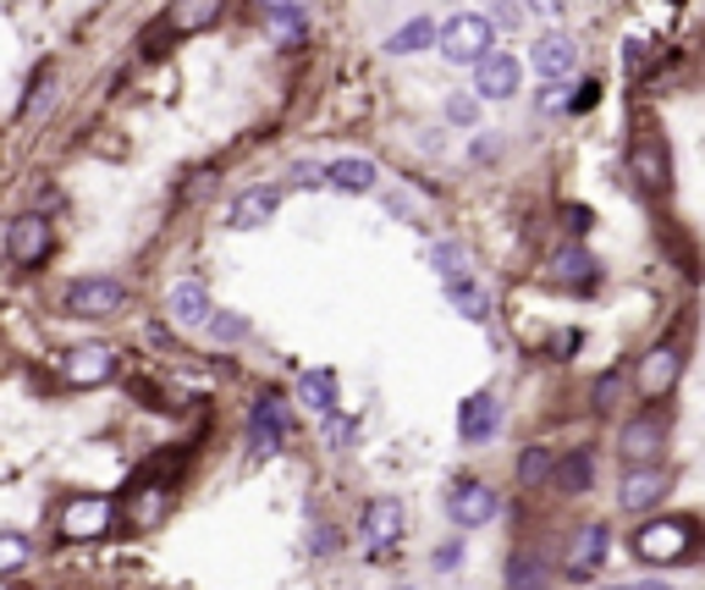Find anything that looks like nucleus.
Listing matches in <instances>:
<instances>
[{
    "instance_id": "1",
    "label": "nucleus",
    "mask_w": 705,
    "mask_h": 590,
    "mask_svg": "<svg viewBox=\"0 0 705 590\" xmlns=\"http://www.w3.org/2000/svg\"><path fill=\"white\" fill-rule=\"evenodd\" d=\"M116 525V502L100 496V491H83V496H66L61 508V536L66 541H106Z\"/></svg>"
},
{
    "instance_id": "2",
    "label": "nucleus",
    "mask_w": 705,
    "mask_h": 590,
    "mask_svg": "<svg viewBox=\"0 0 705 590\" xmlns=\"http://www.w3.org/2000/svg\"><path fill=\"white\" fill-rule=\"evenodd\" d=\"M441 39V56L447 61H458V66H480L485 56H491V39H496V28L485 23V17H474V12H458L447 28L435 34Z\"/></svg>"
},
{
    "instance_id": "3",
    "label": "nucleus",
    "mask_w": 705,
    "mask_h": 590,
    "mask_svg": "<svg viewBox=\"0 0 705 590\" xmlns=\"http://www.w3.org/2000/svg\"><path fill=\"white\" fill-rule=\"evenodd\" d=\"M282 447H287V403L276 392H264L248 408V453L253 458H276Z\"/></svg>"
},
{
    "instance_id": "4",
    "label": "nucleus",
    "mask_w": 705,
    "mask_h": 590,
    "mask_svg": "<svg viewBox=\"0 0 705 590\" xmlns=\"http://www.w3.org/2000/svg\"><path fill=\"white\" fill-rule=\"evenodd\" d=\"M116 365H122V354L111 343H77L61 354V381L66 386H106L116 376Z\"/></svg>"
},
{
    "instance_id": "5",
    "label": "nucleus",
    "mask_w": 705,
    "mask_h": 590,
    "mask_svg": "<svg viewBox=\"0 0 705 590\" xmlns=\"http://www.w3.org/2000/svg\"><path fill=\"white\" fill-rule=\"evenodd\" d=\"M127 304V287L116 282V276H77L72 287H66V309L77 315V320H106V315H116Z\"/></svg>"
},
{
    "instance_id": "6",
    "label": "nucleus",
    "mask_w": 705,
    "mask_h": 590,
    "mask_svg": "<svg viewBox=\"0 0 705 590\" xmlns=\"http://www.w3.org/2000/svg\"><path fill=\"white\" fill-rule=\"evenodd\" d=\"M359 536H364L370 557H386L397 546V536H403V502L397 496H375L364 508V519H359Z\"/></svg>"
},
{
    "instance_id": "7",
    "label": "nucleus",
    "mask_w": 705,
    "mask_h": 590,
    "mask_svg": "<svg viewBox=\"0 0 705 590\" xmlns=\"http://www.w3.org/2000/svg\"><path fill=\"white\" fill-rule=\"evenodd\" d=\"M689 519H656V525H645L640 536H634V552L645 557V563H678L683 552H689Z\"/></svg>"
},
{
    "instance_id": "8",
    "label": "nucleus",
    "mask_w": 705,
    "mask_h": 590,
    "mask_svg": "<svg viewBox=\"0 0 705 590\" xmlns=\"http://www.w3.org/2000/svg\"><path fill=\"white\" fill-rule=\"evenodd\" d=\"M496 491L485 485V480H463L453 496H447V514H453V525H463V530H480V525H491L496 519Z\"/></svg>"
},
{
    "instance_id": "9",
    "label": "nucleus",
    "mask_w": 705,
    "mask_h": 590,
    "mask_svg": "<svg viewBox=\"0 0 705 590\" xmlns=\"http://www.w3.org/2000/svg\"><path fill=\"white\" fill-rule=\"evenodd\" d=\"M7 255H12L17 266L50 260V221H45V216H17V221L7 226Z\"/></svg>"
},
{
    "instance_id": "10",
    "label": "nucleus",
    "mask_w": 705,
    "mask_h": 590,
    "mask_svg": "<svg viewBox=\"0 0 705 590\" xmlns=\"http://www.w3.org/2000/svg\"><path fill=\"white\" fill-rule=\"evenodd\" d=\"M661 442H667V419L661 414H640V419L623 426V437H617V453H623L629 464H651L661 453Z\"/></svg>"
},
{
    "instance_id": "11",
    "label": "nucleus",
    "mask_w": 705,
    "mask_h": 590,
    "mask_svg": "<svg viewBox=\"0 0 705 590\" xmlns=\"http://www.w3.org/2000/svg\"><path fill=\"white\" fill-rule=\"evenodd\" d=\"M661 496H667V475H661L656 464H640V469L623 475V485H617V508L645 514V508H656Z\"/></svg>"
},
{
    "instance_id": "12",
    "label": "nucleus",
    "mask_w": 705,
    "mask_h": 590,
    "mask_svg": "<svg viewBox=\"0 0 705 590\" xmlns=\"http://www.w3.org/2000/svg\"><path fill=\"white\" fill-rule=\"evenodd\" d=\"M474 95H480V100H512V95H518V61L491 50V56L474 66Z\"/></svg>"
},
{
    "instance_id": "13",
    "label": "nucleus",
    "mask_w": 705,
    "mask_h": 590,
    "mask_svg": "<svg viewBox=\"0 0 705 590\" xmlns=\"http://www.w3.org/2000/svg\"><path fill=\"white\" fill-rule=\"evenodd\" d=\"M165 309H171V320H176V325H188V331H205V325H210V315H215V304H210L205 282H176V287H171V298H165Z\"/></svg>"
},
{
    "instance_id": "14",
    "label": "nucleus",
    "mask_w": 705,
    "mask_h": 590,
    "mask_svg": "<svg viewBox=\"0 0 705 590\" xmlns=\"http://www.w3.org/2000/svg\"><path fill=\"white\" fill-rule=\"evenodd\" d=\"M496 426H502V408H496V397L491 392H474V397H463V408H458V431H463V442H491L496 437Z\"/></svg>"
},
{
    "instance_id": "15",
    "label": "nucleus",
    "mask_w": 705,
    "mask_h": 590,
    "mask_svg": "<svg viewBox=\"0 0 705 590\" xmlns=\"http://www.w3.org/2000/svg\"><path fill=\"white\" fill-rule=\"evenodd\" d=\"M678 370H683L678 348H672V343H656V348L640 359V392H645V397H661V392H672Z\"/></svg>"
},
{
    "instance_id": "16",
    "label": "nucleus",
    "mask_w": 705,
    "mask_h": 590,
    "mask_svg": "<svg viewBox=\"0 0 705 590\" xmlns=\"http://www.w3.org/2000/svg\"><path fill=\"white\" fill-rule=\"evenodd\" d=\"M264 23L276 45H298L309 34V0H264Z\"/></svg>"
},
{
    "instance_id": "17",
    "label": "nucleus",
    "mask_w": 705,
    "mask_h": 590,
    "mask_svg": "<svg viewBox=\"0 0 705 590\" xmlns=\"http://www.w3.org/2000/svg\"><path fill=\"white\" fill-rule=\"evenodd\" d=\"M529 61H535V72H541L546 83H562V77L573 72V61H579V45H573L568 34H546L535 50H529Z\"/></svg>"
},
{
    "instance_id": "18",
    "label": "nucleus",
    "mask_w": 705,
    "mask_h": 590,
    "mask_svg": "<svg viewBox=\"0 0 705 590\" xmlns=\"http://www.w3.org/2000/svg\"><path fill=\"white\" fill-rule=\"evenodd\" d=\"M276 210H282V188H248V194L232 205L226 221H232V232H259Z\"/></svg>"
},
{
    "instance_id": "19",
    "label": "nucleus",
    "mask_w": 705,
    "mask_h": 590,
    "mask_svg": "<svg viewBox=\"0 0 705 590\" xmlns=\"http://www.w3.org/2000/svg\"><path fill=\"white\" fill-rule=\"evenodd\" d=\"M325 188H336V194H370L375 188V160H364V155L331 160L325 165Z\"/></svg>"
},
{
    "instance_id": "20",
    "label": "nucleus",
    "mask_w": 705,
    "mask_h": 590,
    "mask_svg": "<svg viewBox=\"0 0 705 590\" xmlns=\"http://www.w3.org/2000/svg\"><path fill=\"white\" fill-rule=\"evenodd\" d=\"M221 23V0H176L165 12V34H205Z\"/></svg>"
},
{
    "instance_id": "21",
    "label": "nucleus",
    "mask_w": 705,
    "mask_h": 590,
    "mask_svg": "<svg viewBox=\"0 0 705 590\" xmlns=\"http://www.w3.org/2000/svg\"><path fill=\"white\" fill-rule=\"evenodd\" d=\"M606 546H611L606 525H584V530H573V541H568V574H595V563L606 557Z\"/></svg>"
},
{
    "instance_id": "22",
    "label": "nucleus",
    "mask_w": 705,
    "mask_h": 590,
    "mask_svg": "<svg viewBox=\"0 0 705 590\" xmlns=\"http://www.w3.org/2000/svg\"><path fill=\"white\" fill-rule=\"evenodd\" d=\"M552 282H557V287H590V282H595V260L584 255L579 243H568L562 255L552 260Z\"/></svg>"
},
{
    "instance_id": "23",
    "label": "nucleus",
    "mask_w": 705,
    "mask_h": 590,
    "mask_svg": "<svg viewBox=\"0 0 705 590\" xmlns=\"http://www.w3.org/2000/svg\"><path fill=\"white\" fill-rule=\"evenodd\" d=\"M298 403L314 414H336V376L331 370H304L298 376Z\"/></svg>"
},
{
    "instance_id": "24",
    "label": "nucleus",
    "mask_w": 705,
    "mask_h": 590,
    "mask_svg": "<svg viewBox=\"0 0 705 590\" xmlns=\"http://www.w3.org/2000/svg\"><path fill=\"white\" fill-rule=\"evenodd\" d=\"M447 298H453V309L463 315V320H491V298H485V287L474 282V276H458V282H447Z\"/></svg>"
},
{
    "instance_id": "25",
    "label": "nucleus",
    "mask_w": 705,
    "mask_h": 590,
    "mask_svg": "<svg viewBox=\"0 0 705 590\" xmlns=\"http://www.w3.org/2000/svg\"><path fill=\"white\" fill-rule=\"evenodd\" d=\"M546 585V557L541 552H518L507 568V590H541Z\"/></svg>"
},
{
    "instance_id": "26",
    "label": "nucleus",
    "mask_w": 705,
    "mask_h": 590,
    "mask_svg": "<svg viewBox=\"0 0 705 590\" xmlns=\"http://www.w3.org/2000/svg\"><path fill=\"white\" fill-rule=\"evenodd\" d=\"M634 177H640L645 188H661V183H667V160L656 155V144H651V138H640V144H634Z\"/></svg>"
},
{
    "instance_id": "27",
    "label": "nucleus",
    "mask_w": 705,
    "mask_h": 590,
    "mask_svg": "<svg viewBox=\"0 0 705 590\" xmlns=\"http://www.w3.org/2000/svg\"><path fill=\"white\" fill-rule=\"evenodd\" d=\"M424 45H435V23H424V17H419V23H403V28L386 39L392 56H413V50H424Z\"/></svg>"
},
{
    "instance_id": "28",
    "label": "nucleus",
    "mask_w": 705,
    "mask_h": 590,
    "mask_svg": "<svg viewBox=\"0 0 705 590\" xmlns=\"http://www.w3.org/2000/svg\"><path fill=\"white\" fill-rule=\"evenodd\" d=\"M430 266L441 271V287L458 282V276H469V255H463L458 243H435V248H430Z\"/></svg>"
},
{
    "instance_id": "29",
    "label": "nucleus",
    "mask_w": 705,
    "mask_h": 590,
    "mask_svg": "<svg viewBox=\"0 0 705 590\" xmlns=\"http://www.w3.org/2000/svg\"><path fill=\"white\" fill-rule=\"evenodd\" d=\"M590 475H595L590 453H573V458H562V469H557V485H562L568 496H584V491H590Z\"/></svg>"
},
{
    "instance_id": "30",
    "label": "nucleus",
    "mask_w": 705,
    "mask_h": 590,
    "mask_svg": "<svg viewBox=\"0 0 705 590\" xmlns=\"http://www.w3.org/2000/svg\"><path fill=\"white\" fill-rule=\"evenodd\" d=\"M546 475H552V453H546V447H529V453H518V485H523V491L546 485Z\"/></svg>"
},
{
    "instance_id": "31",
    "label": "nucleus",
    "mask_w": 705,
    "mask_h": 590,
    "mask_svg": "<svg viewBox=\"0 0 705 590\" xmlns=\"http://www.w3.org/2000/svg\"><path fill=\"white\" fill-rule=\"evenodd\" d=\"M205 331L215 336V343H243V336H248V320H243V315H232V309H215Z\"/></svg>"
},
{
    "instance_id": "32",
    "label": "nucleus",
    "mask_w": 705,
    "mask_h": 590,
    "mask_svg": "<svg viewBox=\"0 0 705 590\" xmlns=\"http://www.w3.org/2000/svg\"><path fill=\"white\" fill-rule=\"evenodd\" d=\"M28 557H34L28 536H0V574H17Z\"/></svg>"
},
{
    "instance_id": "33",
    "label": "nucleus",
    "mask_w": 705,
    "mask_h": 590,
    "mask_svg": "<svg viewBox=\"0 0 705 590\" xmlns=\"http://www.w3.org/2000/svg\"><path fill=\"white\" fill-rule=\"evenodd\" d=\"M352 431H359V426H352V419H342V414H325V447H347L352 442Z\"/></svg>"
},
{
    "instance_id": "34",
    "label": "nucleus",
    "mask_w": 705,
    "mask_h": 590,
    "mask_svg": "<svg viewBox=\"0 0 705 590\" xmlns=\"http://www.w3.org/2000/svg\"><path fill=\"white\" fill-rule=\"evenodd\" d=\"M617 392H623V376H617V370H606V376H601V381H595V392H590V403H595V408H601V414H606V408H611V397H617Z\"/></svg>"
},
{
    "instance_id": "35",
    "label": "nucleus",
    "mask_w": 705,
    "mask_h": 590,
    "mask_svg": "<svg viewBox=\"0 0 705 590\" xmlns=\"http://www.w3.org/2000/svg\"><path fill=\"white\" fill-rule=\"evenodd\" d=\"M474 116H480V100H474V95H453V100H447V122L469 127Z\"/></svg>"
},
{
    "instance_id": "36",
    "label": "nucleus",
    "mask_w": 705,
    "mask_h": 590,
    "mask_svg": "<svg viewBox=\"0 0 705 590\" xmlns=\"http://www.w3.org/2000/svg\"><path fill=\"white\" fill-rule=\"evenodd\" d=\"M491 7H496V12L485 17L491 28H518V23H523V12H518V0H491Z\"/></svg>"
},
{
    "instance_id": "37",
    "label": "nucleus",
    "mask_w": 705,
    "mask_h": 590,
    "mask_svg": "<svg viewBox=\"0 0 705 590\" xmlns=\"http://www.w3.org/2000/svg\"><path fill=\"white\" fill-rule=\"evenodd\" d=\"M293 183H298V188H325V165L298 160V165H293Z\"/></svg>"
},
{
    "instance_id": "38",
    "label": "nucleus",
    "mask_w": 705,
    "mask_h": 590,
    "mask_svg": "<svg viewBox=\"0 0 705 590\" xmlns=\"http://www.w3.org/2000/svg\"><path fill=\"white\" fill-rule=\"evenodd\" d=\"M562 221H568V237H584L595 216H590V205H568V210H562Z\"/></svg>"
},
{
    "instance_id": "39",
    "label": "nucleus",
    "mask_w": 705,
    "mask_h": 590,
    "mask_svg": "<svg viewBox=\"0 0 705 590\" xmlns=\"http://www.w3.org/2000/svg\"><path fill=\"white\" fill-rule=\"evenodd\" d=\"M568 83H546V89H541V111H568Z\"/></svg>"
},
{
    "instance_id": "40",
    "label": "nucleus",
    "mask_w": 705,
    "mask_h": 590,
    "mask_svg": "<svg viewBox=\"0 0 705 590\" xmlns=\"http://www.w3.org/2000/svg\"><path fill=\"white\" fill-rule=\"evenodd\" d=\"M45 100H50V66H39V72H34V95L23 100V111H39Z\"/></svg>"
},
{
    "instance_id": "41",
    "label": "nucleus",
    "mask_w": 705,
    "mask_h": 590,
    "mask_svg": "<svg viewBox=\"0 0 705 590\" xmlns=\"http://www.w3.org/2000/svg\"><path fill=\"white\" fill-rule=\"evenodd\" d=\"M579 343H584V331H557V336H552V359H568V354H579Z\"/></svg>"
},
{
    "instance_id": "42",
    "label": "nucleus",
    "mask_w": 705,
    "mask_h": 590,
    "mask_svg": "<svg viewBox=\"0 0 705 590\" xmlns=\"http://www.w3.org/2000/svg\"><path fill=\"white\" fill-rule=\"evenodd\" d=\"M595 100H601V83H584V89H579V95L568 100V111H590Z\"/></svg>"
},
{
    "instance_id": "43",
    "label": "nucleus",
    "mask_w": 705,
    "mask_h": 590,
    "mask_svg": "<svg viewBox=\"0 0 705 590\" xmlns=\"http://www.w3.org/2000/svg\"><path fill=\"white\" fill-rule=\"evenodd\" d=\"M529 12L546 17V23H557V17H562V0H529Z\"/></svg>"
},
{
    "instance_id": "44",
    "label": "nucleus",
    "mask_w": 705,
    "mask_h": 590,
    "mask_svg": "<svg viewBox=\"0 0 705 590\" xmlns=\"http://www.w3.org/2000/svg\"><path fill=\"white\" fill-rule=\"evenodd\" d=\"M458 557H463L458 546H441V552H435V568H458Z\"/></svg>"
},
{
    "instance_id": "45",
    "label": "nucleus",
    "mask_w": 705,
    "mask_h": 590,
    "mask_svg": "<svg viewBox=\"0 0 705 590\" xmlns=\"http://www.w3.org/2000/svg\"><path fill=\"white\" fill-rule=\"evenodd\" d=\"M331 546H336V536H331V530L320 525V530H314V552H331Z\"/></svg>"
},
{
    "instance_id": "46",
    "label": "nucleus",
    "mask_w": 705,
    "mask_h": 590,
    "mask_svg": "<svg viewBox=\"0 0 705 590\" xmlns=\"http://www.w3.org/2000/svg\"><path fill=\"white\" fill-rule=\"evenodd\" d=\"M611 590H672V585H661V579H656V585H611Z\"/></svg>"
},
{
    "instance_id": "47",
    "label": "nucleus",
    "mask_w": 705,
    "mask_h": 590,
    "mask_svg": "<svg viewBox=\"0 0 705 590\" xmlns=\"http://www.w3.org/2000/svg\"><path fill=\"white\" fill-rule=\"evenodd\" d=\"M397 590H413V585H397Z\"/></svg>"
}]
</instances>
